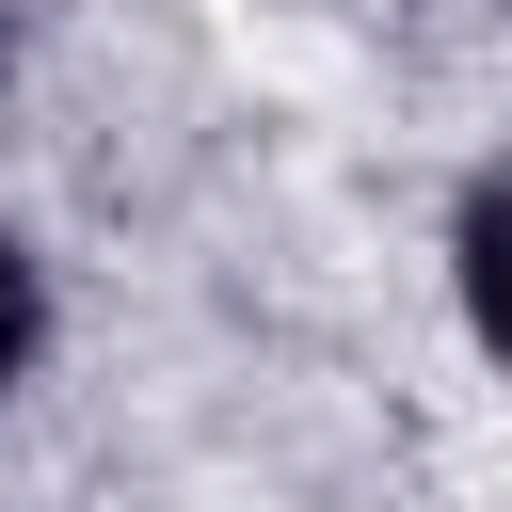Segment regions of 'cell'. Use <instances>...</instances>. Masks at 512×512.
Instances as JSON below:
<instances>
[{
    "label": "cell",
    "mask_w": 512,
    "mask_h": 512,
    "mask_svg": "<svg viewBox=\"0 0 512 512\" xmlns=\"http://www.w3.org/2000/svg\"><path fill=\"white\" fill-rule=\"evenodd\" d=\"M448 256H464V320H480V352H512V176L464 208V240H448Z\"/></svg>",
    "instance_id": "6da1fadb"
},
{
    "label": "cell",
    "mask_w": 512,
    "mask_h": 512,
    "mask_svg": "<svg viewBox=\"0 0 512 512\" xmlns=\"http://www.w3.org/2000/svg\"><path fill=\"white\" fill-rule=\"evenodd\" d=\"M32 352H48V288H32V240L0 224V384H16Z\"/></svg>",
    "instance_id": "7a4b0ae2"
}]
</instances>
